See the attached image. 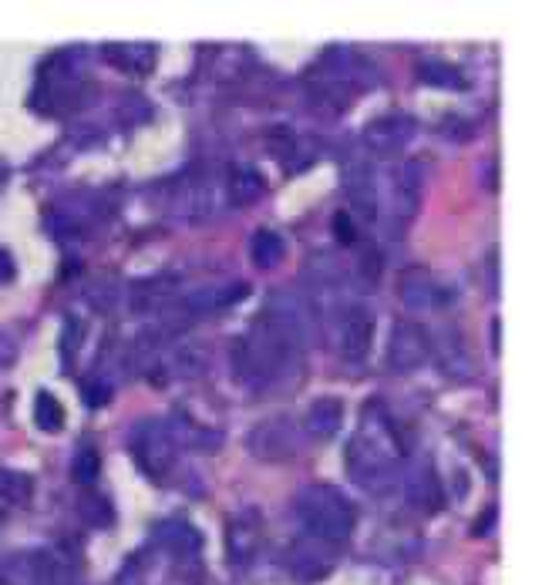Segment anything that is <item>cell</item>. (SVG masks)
<instances>
[{
	"label": "cell",
	"instance_id": "2",
	"mask_svg": "<svg viewBox=\"0 0 542 585\" xmlns=\"http://www.w3.org/2000/svg\"><path fill=\"white\" fill-rule=\"evenodd\" d=\"M303 85L320 108L341 115L354 105L357 91L378 85V71L351 48H327L303 74Z\"/></svg>",
	"mask_w": 542,
	"mask_h": 585
},
{
	"label": "cell",
	"instance_id": "32",
	"mask_svg": "<svg viewBox=\"0 0 542 585\" xmlns=\"http://www.w3.org/2000/svg\"><path fill=\"white\" fill-rule=\"evenodd\" d=\"M81 394H85L88 407H105L108 401H112V384H108L105 377H91L81 384Z\"/></svg>",
	"mask_w": 542,
	"mask_h": 585
},
{
	"label": "cell",
	"instance_id": "30",
	"mask_svg": "<svg viewBox=\"0 0 542 585\" xmlns=\"http://www.w3.org/2000/svg\"><path fill=\"white\" fill-rule=\"evenodd\" d=\"M330 229H334V239L341 246H357L361 243V236H357V226H354V216L347 209H341V212H334V219H330Z\"/></svg>",
	"mask_w": 542,
	"mask_h": 585
},
{
	"label": "cell",
	"instance_id": "27",
	"mask_svg": "<svg viewBox=\"0 0 542 585\" xmlns=\"http://www.w3.org/2000/svg\"><path fill=\"white\" fill-rule=\"evenodd\" d=\"M78 518L91 528H108L115 522V508L112 501H108L105 495H98V491L85 488L78 498Z\"/></svg>",
	"mask_w": 542,
	"mask_h": 585
},
{
	"label": "cell",
	"instance_id": "33",
	"mask_svg": "<svg viewBox=\"0 0 542 585\" xmlns=\"http://www.w3.org/2000/svg\"><path fill=\"white\" fill-rule=\"evenodd\" d=\"M17 350H21V343H17V333L0 327V374L4 370H11V364L17 360Z\"/></svg>",
	"mask_w": 542,
	"mask_h": 585
},
{
	"label": "cell",
	"instance_id": "18",
	"mask_svg": "<svg viewBox=\"0 0 542 585\" xmlns=\"http://www.w3.org/2000/svg\"><path fill=\"white\" fill-rule=\"evenodd\" d=\"M401 485H404V498H408V505L415 508L421 515H435L438 508H442V481H438L435 468H431L428 461L415 464V468L401 471Z\"/></svg>",
	"mask_w": 542,
	"mask_h": 585
},
{
	"label": "cell",
	"instance_id": "14",
	"mask_svg": "<svg viewBox=\"0 0 542 585\" xmlns=\"http://www.w3.org/2000/svg\"><path fill=\"white\" fill-rule=\"evenodd\" d=\"M418 125L411 115H401V111H388V115H378L364 125V145L371 155H381V159H391L408 148V142L415 138Z\"/></svg>",
	"mask_w": 542,
	"mask_h": 585
},
{
	"label": "cell",
	"instance_id": "28",
	"mask_svg": "<svg viewBox=\"0 0 542 585\" xmlns=\"http://www.w3.org/2000/svg\"><path fill=\"white\" fill-rule=\"evenodd\" d=\"M34 421H38L44 434H58L64 427V407L51 390H41V394L34 397Z\"/></svg>",
	"mask_w": 542,
	"mask_h": 585
},
{
	"label": "cell",
	"instance_id": "5",
	"mask_svg": "<svg viewBox=\"0 0 542 585\" xmlns=\"http://www.w3.org/2000/svg\"><path fill=\"white\" fill-rule=\"evenodd\" d=\"M78 562L54 549H21L0 555V585H75Z\"/></svg>",
	"mask_w": 542,
	"mask_h": 585
},
{
	"label": "cell",
	"instance_id": "3",
	"mask_svg": "<svg viewBox=\"0 0 542 585\" xmlns=\"http://www.w3.org/2000/svg\"><path fill=\"white\" fill-rule=\"evenodd\" d=\"M91 91L88 68H85V51L81 48H64L54 51L48 61L38 68V85L31 91V105L41 115H68L85 105Z\"/></svg>",
	"mask_w": 542,
	"mask_h": 585
},
{
	"label": "cell",
	"instance_id": "10",
	"mask_svg": "<svg viewBox=\"0 0 542 585\" xmlns=\"http://www.w3.org/2000/svg\"><path fill=\"white\" fill-rule=\"evenodd\" d=\"M431 347H435V340H431L428 327H421L415 320H394L384 364L391 374H411L431 360Z\"/></svg>",
	"mask_w": 542,
	"mask_h": 585
},
{
	"label": "cell",
	"instance_id": "8",
	"mask_svg": "<svg viewBox=\"0 0 542 585\" xmlns=\"http://www.w3.org/2000/svg\"><path fill=\"white\" fill-rule=\"evenodd\" d=\"M172 212L182 222H206L223 206V182L213 172H182L172 185Z\"/></svg>",
	"mask_w": 542,
	"mask_h": 585
},
{
	"label": "cell",
	"instance_id": "20",
	"mask_svg": "<svg viewBox=\"0 0 542 585\" xmlns=\"http://www.w3.org/2000/svg\"><path fill=\"white\" fill-rule=\"evenodd\" d=\"M266 192V179L253 165H233L223 179V199L233 209H250L253 202H260Z\"/></svg>",
	"mask_w": 542,
	"mask_h": 585
},
{
	"label": "cell",
	"instance_id": "31",
	"mask_svg": "<svg viewBox=\"0 0 542 585\" xmlns=\"http://www.w3.org/2000/svg\"><path fill=\"white\" fill-rule=\"evenodd\" d=\"M81 320L78 317H64V327H61V360L68 364V360H75L78 347H81Z\"/></svg>",
	"mask_w": 542,
	"mask_h": 585
},
{
	"label": "cell",
	"instance_id": "4",
	"mask_svg": "<svg viewBox=\"0 0 542 585\" xmlns=\"http://www.w3.org/2000/svg\"><path fill=\"white\" fill-rule=\"evenodd\" d=\"M293 508H297L303 535L314 538V542H320V545L337 549V545H344L347 538L354 535L357 508L341 488L324 485V481L307 485V488H300L297 505Z\"/></svg>",
	"mask_w": 542,
	"mask_h": 585
},
{
	"label": "cell",
	"instance_id": "13",
	"mask_svg": "<svg viewBox=\"0 0 542 585\" xmlns=\"http://www.w3.org/2000/svg\"><path fill=\"white\" fill-rule=\"evenodd\" d=\"M425 199V165L421 162H401L391 179V229L411 226Z\"/></svg>",
	"mask_w": 542,
	"mask_h": 585
},
{
	"label": "cell",
	"instance_id": "34",
	"mask_svg": "<svg viewBox=\"0 0 542 585\" xmlns=\"http://www.w3.org/2000/svg\"><path fill=\"white\" fill-rule=\"evenodd\" d=\"M115 585H145V569H142V555H132L128 565L118 572Z\"/></svg>",
	"mask_w": 542,
	"mask_h": 585
},
{
	"label": "cell",
	"instance_id": "9",
	"mask_svg": "<svg viewBox=\"0 0 542 585\" xmlns=\"http://www.w3.org/2000/svg\"><path fill=\"white\" fill-rule=\"evenodd\" d=\"M246 448H250L253 458L283 464V461H293L300 454L303 431L290 414H270V417H263L260 424L250 427V434H246Z\"/></svg>",
	"mask_w": 542,
	"mask_h": 585
},
{
	"label": "cell",
	"instance_id": "23",
	"mask_svg": "<svg viewBox=\"0 0 542 585\" xmlns=\"http://www.w3.org/2000/svg\"><path fill=\"white\" fill-rule=\"evenodd\" d=\"M344 424V401L341 397H317V401H310L307 407V417H303V427H307V434H314L320 441H330L337 431H341Z\"/></svg>",
	"mask_w": 542,
	"mask_h": 585
},
{
	"label": "cell",
	"instance_id": "7",
	"mask_svg": "<svg viewBox=\"0 0 542 585\" xmlns=\"http://www.w3.org/2000/svg\"><path fill=\"white\" fill-rule=\"evenodd\" d=\"M374 333H378V313L361 300H344L330 317V340L344 364H364L371 357Z\"/></svg>",
	"mask_w": 542,
	"mask_h": 585
},
{
	"label": "cell",
	"instance_id": "29",
	"mask_svg": "<svg viewBox=\"0 0 542 585\" xmlns=\"http://www.w3.org/2000/svg\"><path fill=\"white\" fill-rule=\"evenodd\" d=\"M101 475V458L95 448H81L75 454V461H71V478H75V485L81 488H91Z\"/></svg>",
	"mask_w": 542,
	"mask_h": 585
},
{
	"label": "cell",
	"instance_id": "17",
	"mask_svg": "<svg viewBox=\"0 0 542 585\" xmlns=\"http://www.w3.org/2000/svg\"><path fill=\"white\" fill-rule=\"evenodd\" d=\"M263 545V518L253 508H243L226 525V559L233 569H246Z\"/></svg>",
	"mask_w": 542,
	"mask_h": 585
},
{
	"label": "cell",
	"instance_id": "21",
	"mask_svg": "<svg viewBox=\"0 0 542 585\" xmlns=\"http://www.w3.org/2000/svg\"><path fill=\"white\" fill-rule=\"evenodd\" d=\"M101 58L125 74H149L155 68V61H159V48L149 41H132V44L112 41L101 48Z\"/></svg>",
	"mask_w": 542,
	"mask_h": 585
},
{
	"label": "cell",
	"instance_id": "22",
	"mask_svg": "<svg viewBox=\"0 0 542 585\" xmlns=\"http://www.w3.org/2000/svg\"><path fill=\"white\" fill-rule=\"evenodd\" d=\"M155 545L169 555H176V559H192V555H199V549H202V538L189 522L169 518V522L155 525Z\"/></svg>",
	"mask_w": 542,
	"mask_h": 585
},
{
	"label": "cell",
	"instance_id": "6",
	"mask_svg": "<svg viewBox=\"0 0 542 585\" xmlns=\"http://www.w3.org/2000/svg\"><path fill=\"white\" fill-rule=\"evenodd\" d=\"M128 451H132L139 471L155 485H165L179 464V444L172 438L169 421L162 417H142L128 431Z\"/></svg>",
	"mask_w": 542,
	"mask_h": 585
},
{
	"label": "cell",
	"instance_id": "11",
	"mask_svg": "<svg viewBox=\"0 0 542 585\" xmlns=\"http://www.w3.org/2000/svg\"><path fill=\"white\" fill-rule=\"evenodd\" d=\"M344 195H347V212L357 219H364L367 226L371 222H378L381 216V195H378V179H374V169L371 162L361 159V155H351V159L344 162Z\"/></svg>",
	"mask_w": 542,
	"mask_h": 585
},
{
	"label": "cell",
	"instance_id": "24",
	"mask_svg": "<svg viewBox=\"0 0 542 585\" xmlns=\"http://www.w3.org/2000/svg\"><path fill=\"white\" fill-rule=\"evenodd\" d=\"M283 256H287V243H283L280 232L273 229H256L253 239H250V259L256 269H277L283 263Z\"/></svg>",
	"mask_w": 542,
	"mask_h": 585
},
{
	"label": "cell",
	"instance_id": "15",
	"mask_svg": "<svg viewBox=\"0 0 542 585\" xmlns=\"http://www.w3.org/2000/svg\"><path fill=\"white\" fill-rule=\"evenodd\" d=\"M250 296V286L243 280L236 283H209V286H192L189 293H182L176 306H182V317L196 320V317H213V313L236 306Z\"/></svg>",
	"mask_w": 542,
	"mask_h": 585
},
{
	"label": "cell",
	"instance_id": "35",
	"mask_svg": "<svg viewBox=\"0 0 542 585\" xmlns=\"http://www.w3.org/2000/svg\"><path fill=\"white\" fill-rule=\"evenodd\" d=\"M14 280V259L7 249H0V283H11Z\"/></svg>",
	"mask_w": 542,
	"mask_h": 585
},
{
	"label": "cell",
	"instance_id": "26",
	"mask_svg": "<svg viewBox=\"0 0 542 585\" xmlns=\"http://www.w3.org/2000/svg\"><path fill=\"white\" fill-rule=\"evenodd\" d=\"M418 81L428 88H445V91H465L468 81L465 74L455 68V64L448 61H438V58H428L418 64Z\"/></svg>",
	"mask_w": 542,
	"mask_h": 585
},
{
	"label": "cell",
	"instance_id": "36",
	"mask_svg": "<svg viewBox=\"0 0 542 585\" xmlns=\"http://www.w3.org/2000/svg\"><path fill=\"white\" fill-rule=\"evenodd\" d=\"M495 522V508H485V515L479 518V522H472V535H485Z\"/></svg>",
	"mask_w": 542,
	"mask_h": 585
},
{
	"label": "cell",
	"instance_id": "1",
	"mask_svg": "<svg viewBox=\"0 0 542 585\" xmlns=\"http://www.w3.org/2000/svg\"><path fill=\"white\" fill-rule=\"evenodd\" d=\"M404 471V441L381 404H367L361 427L347 444V475L357 488L381 495Z\"/></svg>",
	"mask_w": 542,
	"mask_h": 585
},
{
	"label": "cell",
	"instance_id": "16",
	"mask_svg": "<svg viewBox=\"0 0 542 585\" xmlns=\"http://www.w3.org/2000/svg\"><path fill=\"white\" fill-rule=\"evenodd\" d=\"M337 569V555L330 545H320L314 538H297L287 552V572L297 579L300 585H314L320 579H327L330 572Z\"/></svg>",
	"mask_w": 542,
	"mask_h": 585
},
{
	"label": "cell",
	"instance_id": "12",
	"mask_svg": "<svg viewBox=\"0 0 542 585\" xmlns=\"http://www.w3.org/2000/svg\"><path fill=\"white\" fill-rule=\"evenodd\" d=\"M398 296L411 313H428V310H442L455 300V290L438 280L431 269L425 266H408L398 276Z\"/></svg>",
	"mask_w": 542,
	"mask_h": 585
},
{
	"label": "cell",
	"instance_id": "25",
	"mask_svg": "<svg viewBox=\"0 0 542 585\" xmlns=\"http://www.w3.org/2000/svg\"><path fill=\"white\" fill-rule=\"evenodd\" d=\"M31 478L24 471H11V468H0V515H11L17 508H24L31 501Z\"/></svg>",
	"mask_w": 542,
	"mask_h": 585
},
{
	"label": "cell",
	"instance_id": "19",
	"mask_svg": "<svg viewBox=\"0 0 542 585\" xmlns=\"http://www.w3.org/2000/svg\"><path fill=\"white\" fill-rule=\"evenodd\" d=\"M431 357H438V367H442V374L452 377V380H472L475 374H479L472 350H468L465 337L455 327L445 330L442 347H431Z\"/></svg>",
	"mask_w": 542,
	"mask_h": 585
}]
</instances>
